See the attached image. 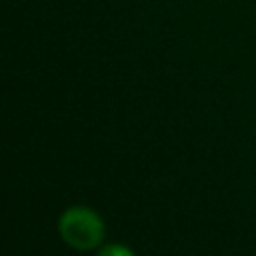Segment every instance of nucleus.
Instances as JSON below:
<instances>
[{
  "label": "nucleus",
  "mask_w": 256,
  "mask_h": 256,
  "mask_svg": "<svg viewBox=\"0 0 256 256\" xmlns=\"http://www.w3.org/2000/svg\"><path fill=\"white\" fill-rule=\"evenodd\" d=\"M58 232L68 246L76 250H94L102 244L106 228L94 210L86 206H72L58 218Z\"/></svg>",
  "instance_id": "f257e3e1"
},
{
  "label": "nucleus",
  "mask_w": 256,
  "mask_h": 256,
  "mask_svg": "<svg viewBox=\"0 0 256 256\" xmlns=\"http://www.w3.org/2000/svg\"><path fill=\"white\" fill-rule=\"evenodd\" d=\"M98 256H136L128 246H122V244H106Z\"/></svg>",
  "instance_id": "f03ea898"
}]
</instances>
